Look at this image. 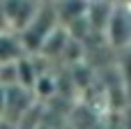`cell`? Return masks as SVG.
<instances>
[{
  "label": "cell",
  "mask_w": 131,
  "mask_h": 129,
  "mask_svg": "<svg viewBox=\"0 0 131 129\" xmlns=\"http://www.w3.org/2000/svg\"><path fill=\"white\" fill-rule=\"evenodd\" d=\"M60 23H62V21H60V14H58V9H55V2H53V0H44L39 14L35 16V21H32L25 30L18 32L21 39H23L25 51H28L30 55H39L44 42L48 39V35H51Z\"/></svg>",
  "instance_id": "obj_1"
},
{
  "label": "cell",
  "mask_w": 131,
  "mask_h": 129,
  "mask_svg": "<svg viewBox=\"0 0 131 129\" xmlns=\"http://www.w3.org/2000/svg\"><path fill=\"white\" fill-rule=\"evenodd\" d=\"M5 111H7V85L0 83V118L5 115Z\"/></svg>",
  "instance_id": "obj_12"
},
{
  "label": "cell",
  "mask_w": 131,
  "mask_h": 129,
  "mask_svg": "<svg viewBox=\"0 0 131 129\" xmlns=\"http://www.w3.org/2000/svg\"><path fill=\"white\" fill-rule=\"evenodd\" d=\"M16 67H18V83L25 85V88H30V90H35V83H37V78H39V74H41V72H37L35 58L28 53V55H23V58L16 62Z\"/></svg>",
  "instance_id": "obj_8"
},
{
  "label": "cell",
  "mask_w": 131,
  "mask_h": 129,
  "mask_svg": "<svg viewBox=\"0 0 131 129\" xmlns=\"http://www.w3.org/2000/svg\"><path fill=\"white\" fill-rule=\"evenodd\" d=\"M55 78L48 74V72H41L39 74V78H37V83H35V95L39 97V99H46V97H51L53 92H55Z\"/></svg>",
  "instance_id": "obj_9"
},
{
  "label": "cell",
  "mask_w": 131,
  "mask_h": 129,
  "mask_svg": "<svg viewBox=\"0 0 131 129\" xmlns=\"http://www.w3.org/2000/svg\"><path fill=\"white\" fill-rule=\"evenodd\" d=\"M129 51H131V46H129Z\"/></svg>",
  "instance_id": "obj_15"
},
{
  "label": "cell",
  "mask_w": 131,
  "mask_h": 129,
  "mask_svg": "<svg viewBox=\"0 0 131 129\" xmlns=\"http://www.w3.org/2000/svg\"><path fill=\"white\" fill-rule=\"evenodd\" d=\"M69 39H71L69 28H67L64 23H60V25L48 35V39L44 42V46H41L39 55H41V58H48V60H53V58H62V53H64V48H67V42H69Z\"/></svg>",
  "instance_id": "obj_6"
},
{
  "label": "cell",
  "mask_w": 131,
  "mask_h": 129,
  "mask_svg": "<svg viewBox=\"0 0 131 129\" xmlns=\"http://www.w3.org/2000/svg\"><path fill=\"white\" fill-rule=\"evenodd\" d=\"M53 2H55V9H58L62 23L85 16L90 9V0H53Z\"/></svg>",
  "instance_id": "obj_7"
},
{
  "label": "cell",
  "mask_w": 131,
  "mask_h": 129,
  "mask_svg": "<svg viewBox=\"0 0 131 129\" xmlns=\"http://www.w3.org/2000/svg\"><path fill=\"white\" fill-rule=\"evenodd\" d=\"M2 122H5V120H2V118H0V129H2Z\"/></svg>",
  "instance_id": "obj_13"
},
{
  "label": "cell",
  "mask_w": 131,
  "mask_h": 129,
  "mask_svg": "<svg viewBox=\"0 0 131 129\" xmlns=\"http://www.w3.org/2000/svg\"><path fill=\"white\" fill-rule=\"evenodd\" d=\"M2 5L7 9L12 30L21 32V30H25L35 21V16L39 14L44 0H2Z\"/></svg>",
  "instance_id": "obj_4"
},
{
  "label": "cell",
  "mask_w": 131,
  "mask_h": 129,
  "mask_svg": "<svg viewBox=\"0 0 131 129\" xmlns=\"http://www.w3.org/2000/svg\"><path fill=\"white\" fill-rule=\"evenodd\" d=\"M7 30H12V23H9L7 9H5V5H2V0H0V32H7Z\"/></svg>",
  "instance_id": "obj_11"
},
{
  "label": "cell",
  "mask_w": 131,
  "mask_h": 129,
  "mask_svg": "<svg viewBox=\"0 0 131 129\" xmlns=\"http://www.w3.org/2000/svg\"><path fill=\"white\" fill-rule=\"evenodd\" d=\"M35 90L21 85V83H14V85H7V111L2 115L5 122L9 125H18L21 118L32 108V99H35Z\"/></svg>",
  "instance_id": "obj_3"
},
{
  "label": "cell",
  "mask_w": 131,
  "mask_h": 129,
  "mask_svg": "<svg viewBox=\"0 0 131 129\" xmlns=\"http://www.w3.org/2000/svg\"><path fill=\"white\" fill-rule=\"evenodd\" d=\"M115 2H120V0H115Z\"/></svg>",
  "instance_id": "obj_14"
},
{
  "label": "cell",
  "mask_w": 131,
  "mask_h": 129,
  "mask_svg": "<svg viewBox=\"0 0 131 129\" xmlns=\"http://www.w3.org/2000/svg\"><path fill=\"white\" fill-rule=\"evenodd\" d=\"M23 55H28L25 46H23V39L16 30H7V32H0V65H7V62H16L21 60Z\"/></svg>",
  "instance_id": "obj_5"
},
{
  "label": "cell",
  "mask_w": 131,
  "mask_h": 129,
  "mask_svg": "<svg viewBox=\"0 0 131 129\" xmlns=\"http://www.w3.org/2000/svg\"><path fill=\"white\" fill-rule=\"evenodd\" d=\"M83 53H85V48H83V39H76V37H71V39L67 42V48H64L62 58H64L67 62H71V65H81V58H83Z\"/></svg>",
  "instance_id": "obj_10"
},
{
  "label": "cell",
  "mask_w": 131,
  "mask_h": 129,
  "mask_svg": "<svg viewBox=\"0 0 131 129\" xmlns=\"http://www.w3.org/2000/svg\"><path fill=\"white\" fill-rule=\"evenodd\" d=\"M104 37H106V44L115 51H124L131 46V14L122 2H115L108 25L104 30Z\"/></svg>",
  "instance_id": "obj_2"
}]
</instances>
